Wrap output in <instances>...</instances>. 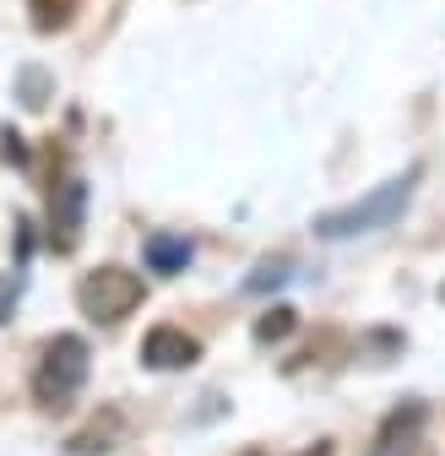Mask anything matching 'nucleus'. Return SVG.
<instances>
[{"mask_svg":"<svg viewBox=\"0 0 445 456\" xmlns=\"http://www.w3.org/2000/svg\"><path fill=\"white\" fill-rule=\"evenodd\" d=\"M120 413H103V424H87L82 435H71V456H103V451H115V435H120Z\"/></svg>","mask_w":445,"mask_h":456,"instance_id":"obj_7","label":"nucleus"},{"mask_svg":"<svg viewBox=\"0 0 445 456\" xmlns=\"http://www.w3.org/2000/svg\"><path fill=\"white\" fill-rule=\"evenodd\" d=\"M201 359V342L185 326H152L142 337V364L147 370H190Z\"/></svg>","mask_w":445,"mask_h":456,"instance_id":"obj_5","label":"nucleus"},{"mask_svg":"<svg viewBox=\"0 0 445 456\" xmlns=\"http://www.w3.org/2000/svg\"><path fill=\"white\" fill-rule=\"evenodd\" d=\"M440 299H445V289H440Z\"/></svg>","mask_w":445,"mask_h":456,"instance_id":"obj_13","label":"nucleus"},{"mask_svg":"<svg viewBox=\"0 0 445 456\" xmlns=\"http://www.w3.org/2000/svg\"><path fill=\"white\" fill-rule=\"evenodd\" d=\"M294 326H299V315H294L288 305H277V310H266V315L255 321V342H283Z\"/></svg>","mask_w":445,"mask_h":456,"instance_id":"obj_8","label":"nucleus"},{"mask_svg":"<svg viewBox=\"0 0 445 456\" xmlns=\"http://www.w3.org/2000/svg\"><path fill=\"white\" fill-rule=\"evenodd\" d=\"M147 299V282L131 266H98L77 282V310L98 326H120L125 315H136Z\"/></svg>","mask_w":445,"mask_h":456,"instance_id":"obj_3","label":"nucleus"},{"mask_svg":"<svg viewBox=\"0 0 445 456\" xmlns=\"http://www.w3.org/2000/svg\"><path fill=\"white\" fill-rule=\"evenodd\" d=\"M147 266L152 272H185L190 266V240H180V234H152L147 240Z\"/></svg>","mask_w":445,"mask_h":456,"instance_id":"obj_6","label":"nucleus"},{"mask_svg":"<svg viewBox=\"0 0 445 456\" xmlns=\"http://www.w3.org/2000/svg\"><path fill=\"white\" fill-rule=\"evenodd\" d=\"M413 191H418V168H408V175L375 185L369 196H359V201H348V207L320 212V217H315V234H320V240H353V234H375V228H392V223L408 212Z\"/></svg>","mask_w":445,"mask_h":456,"instance_id":"obj_1","label":"nucleus"},{"mask_svg":"<svg viewBox=\"0 0 445 456\" xmlns=\"http://www.w3.org/2000/svg\"><path fill=\"white\" fill-rule=\"evenodd\" d=\"M288 277V261H277V266H261V277H250V289H266V282H283Z\"/></svg>","mask_w":445,"mask_h":456,"instance_id":"obj_11","label":"nucleus"},{"mask_svg":"<svg viewBox=\"0 0 445 456\" xmlns=\"http://www.w3.org/2000/svg\"><path fill=\"white\" fill-rule=\"evenodd\" d=\"M71 12H77V0H33V22H38V33L66 28V22H71Z\"/></svg>","mask_w":445,"mask_h":456,"instance_id":"obj_9","label":"nucleus"},{"mask_svg":"<svg viewBox=\"0 0 445 456\" xmlns=\"http://www.w3.org/2000/svg\"><path fill=\"white\" fill-rule=\"evenodd\" d=\"M326 451H331V445H315V451H304V456H326Z\"/></svg>","mask_w":445,"mask_h":456,"instance_id":"obj_12","label":"nucleus"},{"mask_svg":"<svg viewBox=\"0 0 445 456\" xmlns=\"http://www.w3.org/2000/svg\"><path fill=\"white\" fill-rule=\"evenodd\" d=\"M17 294H22V282H17L12 272H0V326L12 321V310H17Z\"/></svg>","mask_w":445,"mask_h":456,"instance_id":"obj_10","label":"nucleus"},{"mask_svg":"<svg viewBox=\"0 0 445 456\" xmlns=\"http://www.w3.org/2000/svg\"><path fill=\"white\" fill-rule=\"evenodd\" d=\"M82 228H87V185L82 180L54 185V196H49V245L54 250H77Z\"/></svg>","mask_w":445,"mask_h":456,"instance_id":"obj_4","label":"nucleus"},{"mask_svg":"<svg viewBox=\"0 0 445 456\" xmlns=\"http://www.w3.org/2000/svg\"><path fill=\"white\" fill-rule=\"evenodd\" d=\"M87 370H93V348H87L77 331L49 337V342H44V359H38V370H33V403L49 408V413L71 408L77 391L87 386Z\"/></svg>","mask_w":445,"mask_h":456,"instance_id":"obj_2","label":"nucleus"}]
</instances>
